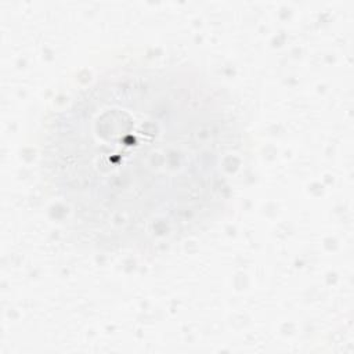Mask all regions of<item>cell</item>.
Returning <instances> with one entry per match:
<instances>
[{"label": "cell", "mask_w": 354, "mask_h": 354, "mask_svg": "<svg viewBox=\"0 0 354 354\" xmlns=\"http://www.w3.org/2000/svg\"><path fill=\"white\" fill-rule=\"evenodd\" d=\"M232 101L187 66L130 62L48 119L43 177L68 231L104 252H155L216 221L243 160Z\"/></svg>", "instance_id": "6da1fadb"}]
</instances>
